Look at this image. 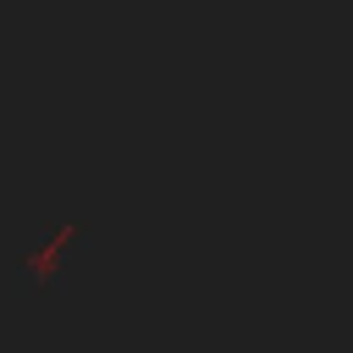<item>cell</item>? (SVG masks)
Masks as SVG:
<instances>
[{
    "mask_svg": "<svg viewBox=\"0 0 353 353\" xmlns=\"http://www.w3.org/2000/svg\"><path fill=\"white\" fill-rule=\"evenodd\" d=\"M72 237H77V226H61L44 248H33V254H22V276L28 281H50L55 276V265H61V254L72 248Z\"/></svg>",
    "mask_w": 353,
    "mask_h": 353,
    "instance_id": "1",
    "label": "cell"
}]
</instances>
